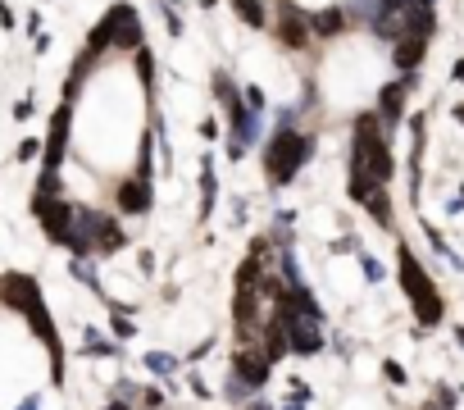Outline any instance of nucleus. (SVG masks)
I'll list each match as a JSON object with an SVG mask.
<instances>
[{"mask_svg":"<svg viewBox=\"0 0 464 410\" xmlns=\"http://www.w3.org/2000/svg\"><path fill=\"white\" fill-rule=\"evenodd\" d=\"M282 42L287 46H305V19L296 10H282Z\"/></svg>","mask_w":464,"mask_h":410,"instance_id":"nucleus-7","label":"nucleus"},{"mask_svg":"<svg viewBox=\"0 0 464 410\" xmlns=\"http://www.w3.org/2000/svg\"><path fill=\"white\" fill-rule=\"evenodd\" d=\"M405 87H410V82H400V87H391L387 96H382V109H387V123H396V114H400V96H405Z\"/></svg>","mask_w":464,"mask_h":410,"instance_id":"nucleus-9","label":"nucleus"},{"mask_svg":"<svg viewBox=\"0 0 464 410\" xmlns=\"http://www.w3.org/2000/svg\"><path fill=\"white\" fill-rule=\"evenodd\" d=\"M278 324H282V333H287V346H292V351H319V346H324V319H319V305H314L305 292L282 296Z\"/></svg>","mask_w":464,"mask_h":410,"instance_id":"nucleus-2","label":"nucleus"},{"mask_svg":"<svg viewBox=\"0 0 464 410\" xmlns=\"http://www.w3.org/2000/svg\"><path fill=\"white\" fill-rule=\"evenodd\" d=\"M423 60V37H400V46H396V64L400 69H414Z\"/></svg>","mask_w":464,"mask_h":410,"instance_id":"nucleus-6","label":"nucleus"},{"mask_svg":"<svg viewBox=\"0 0 464 410\" xmlns=\"http://www.w3.org/2000/svg\"><path fill=\"white\" fill-rule=\"evenodd\" d=\"M237 10H241V19H250V23H264V14H259V0H237Z\"/></svg>","mask_w":464,"mask_h":410,"instance_id":"nucleus-11","label":"nucleus"},{"mask_svg":"<svg viewBox=\"0 0 464 410\" xmlns=\"http://www.w3.org/2000/svg\"><path fill=\"white\" fill-rule=\"evenodd\" d=\"M342 14H319V19H314V28H319V33H337V28H342Z\"/></svg>","mask_w":464,"mask_h":410,"instance_id":"nucleus-10","label":"nucleus"},{"mask_svg":"<svg viewBox=\"0 0 464 410\" xmlns=\"http://www.w3.org/2000/svg\"><path fill=\"white\" fill-rule=\"evenodd\" d=\"M292 410H296V406H292Z\"/></svg>","mask_w":464,"mask_h":410,"instance_id":"nucleus-13","label":"nucleus"},{"mask_svg":"<svg viewBox=\"0 0 464 410\" xmlns=\"http://www.w3.org/2000/svg\"><path fill=\"white\" fill-rule=\"evenodd\" d=\"M119 205H123V210H146V205H151L146 183H123V187H119Z\"/></svg>","mask_w":464,"mask_h":410,"instance_id":"nucleus-8","label":"nucleus"},{"mask_svg":"<svg viewBox=\"0 0 464 410\" xmlns=\"http://www.w3.org/2000/svg\"><path fill=\"white\" fill-rule=\"evenodd\" d=\"M400 283H405V292H410L419 324H428V328L442 324V296H437V287L428 283V274L419 269V260H414L410 251H400Z\"/></svg>","mask_w":464,"mask_h":410,"instance_id":"nucleus-3","label":"nucleus"},{"mask_svg":"<svg viewBox=\"0 0 464 410\" xmlns=\"http://www.w3.org/2000/svg\"><path fill=\"white\" fill-rule=\"evenodd\" d=\"M237 378L250 383V388H259V383L269 378V356H246V351H241L237 356Z\"/></svg>","mask_w":464,"mask_h":410,"instance_id":"nucleus-5","label":"nucleus"},{"mask_svg":"<svg viewBox=\"0 0 464 410\" xmlns=\"http://www.w3.org/2000/svg\"><path fill=\"white\" fill-rule=\"evenodd\" d=\"M305 155H310V137H301V132L282 128L278 137L269 141V155H264V169H269V183H287L296 169L305 164Z\"/></svg>","mask_w":464,"mask_h":410,"instance_id":"nucleus-4","label":"nucleus"},{"mask_svg":"<svg viewBox=\"0 0 464 410\" xmlns=\"http://www.w3.org/2000/svg\"><path fill=\"white\" fill-rule=\"evenodd\" d=\"M455 119H464V105H460V109H455Z\"/></svg>","mask_w":464,"mask_h":410,"instance_id":"nucleus-12","label":"nucleus"},{"mask_svg":"<svg viewBox=\"0 0 464 410\" xmlns=\"http://www.w3.org/2000/svg\"><path fill=\"white\" fill-rule=\"evenodd\" d=\"M387 178H391L387 141H382L373 114H364L360 128H355V178H351V196H355V201H369L373 192H382Z\"/></svg>","mask_w":464,"mask_h":410,"instance_id":"nucleus-1","label":"nucleus"}]
</instances>
